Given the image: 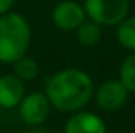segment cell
Here are the masks:
<instances>
[{"label":"cell","instance_id":"6da1fadb","mask_svg":"<svg viewBox=\"0 0 135 133\" xmlns=\"http://www.w3.org/2000/svg\"><path fill=\"white\" fill-rule=\"evenodd\" d=\"M45 94L56 111L75 113L91 103L94 82L89 73L80 68H63L46 80Z\"/></svg>","mask_w":135,"mask_h":133},{"label":"cell","instance_id":"7a4b0ae2","mask_svg":"<svg viewBox=\"0 0 135 133\" xmlns=\"http://www.w3.org/2000/svg\"><path fill=\"white\" fill-rule=\"evenodd\" d=\"M33 31L24 16L5 12L0 16V63L12 65L21 57L27 55Z\"/></svg>","mask_w":135,"mask_h":133},{"label":"cell","instance_id":"3957f363","mask_svg":"<svg viewBox=\"0 0 135 133\" xmlns=\"http://www.w3.org/2000/svg\"><path fill=\"white\" fill-rule=\"evenodd\" d=\"M84 10L87 19L99 26H116L128 16L130 0H84Z\"/></svg>","mask_w":135,"mask_h":133},{"label":"cell","instance_id":"277c9868","mask_svg":"<svg viewBox=\"0 0 135 133\" xmlns=\"http://www.w3.org/2000/svg\"><path fill=\"white\" fill-rule=\"evenodd\" d=\"M17 108H19V116L22 123L29 125V126L43 125L51 113V104L45 92L26 94Z\"/></svg>","mask_w":135,"mask_h":133},{"label":"cell","instance_id":"5b68a950","mask_svg":"<svg viewBox=\"0 0 135 133\" xmlns=\"http://www.w3.org/2000/svg\"><path fill=\"white\" fill-rule=\"evenodd\" d=\"M87 19L84 5H80L75 0H62L55 5L51 14V21L60 31L74 33L84 21Z\"/></svg>","mask_w":135,"mask_h":133},{"label":"cell","instance_id":"8992f818","mask_svg":"<svg viewBox=\"0 0 135 133\" xmlns=\"http://www.w3.org/2000/svg\"><path fill=\"white\" fill-rule=\"evenodd\" d=\"M128 89L123 85V82L120 79L106 80L96 89V103L101 109L104 111H116L120 108H123L128 101Z\"/></svg>","mask_w":135,"mask_h":133},{"label":"cell","instance_id":"52a82bcc","mask_svg":"<svg viewBox=\"0 0 135 133\" xmlns=\"http://www.w3.org/2000/svg\"><path fill=\"white\" fill-rule=\"evenodd\" d=\"M63 133H106V121L91 111L70 113L63 125Z\"/></svg>","mask_w":135,"mask_h":133},{"label":"cell","instance_id":"ba28073f","mask_svg":"<svg viewBox=\"0 0 135 133\" xmlns=\"http://www.w3.org/2000/svg\"><path fill=\"white\" fill-rule=\"evenodd\" d=\"M26 96L24 80L14 73H5L0 77V109H14L21 104Z\"/></svg>","mask_w":135,"mask_h":133},{"label":"cell","instance_id":"9c48e42d","mask_svg":"<svg viewBox=\"0 0 135 133\" xmlns=\"http://www.w3.org/2000/svg\"><path fill=\"white\" fill-rule=\"evenodd\" d=\"M75 38L79 41L80 46L84 48H92L101 41V36H103V31H101V26L98 22L91 19H86L75 31Z\"/></svg>","mask_w":135,"mask_h":133},{"label":"cell","instance_id":"30bf717a","mask_svg":"<svg viewBox=\"0 0 135 133\" xmlns=\"http://www.w3.org/2000/svg\"><path fill=\"white\" fill-rule=\"evenodd\" d=\"M115 27H116V41L125 50L135 51V16H127Z\"/></svg>","mask_w":135,"mask_h":133},{"label":"cell","instance_id":"8fae6325","mask_svg":"<svg viewBox=\"0 0 135 133\" xmlns=\"http://www.w3.org/2000/svg\"><path fill=\"white\" fill-rule=\"evenodd\" d=\"M12 65H14V75H17L24 82H31V80H34L40 75V66H38L36 60L27 57V55L21 57Z\"/></svg>","mask_w":135,"mask_h":133},{"label":"cell","instance_id":"7c38bea8","mask_svg":"<svg viewBox=\"0 0 135 133\" xmlns=\"http://www.w3.org/2000/svg\"><path fill=\"white\" fill-rule=\"evenodd\" d=\"M120 80L130 94H135V51H132V55H128L120 65Z\"/></svg>","mask_w":135,"mask_h":133},{"label":"cell","instance_id":"4fadbf2b","mask_svg":"<svg viewBox=\"0 0 135 133\" xmlns=\"http://www.w3.org/2000/svg\"><path fill=\"white\" fill-rule=\"evenodd\" d=\"M14 3H16V0H0V16L5 12H10Z\"/></svg>","mask_w":135,"mask_h":133}]
</instances>
